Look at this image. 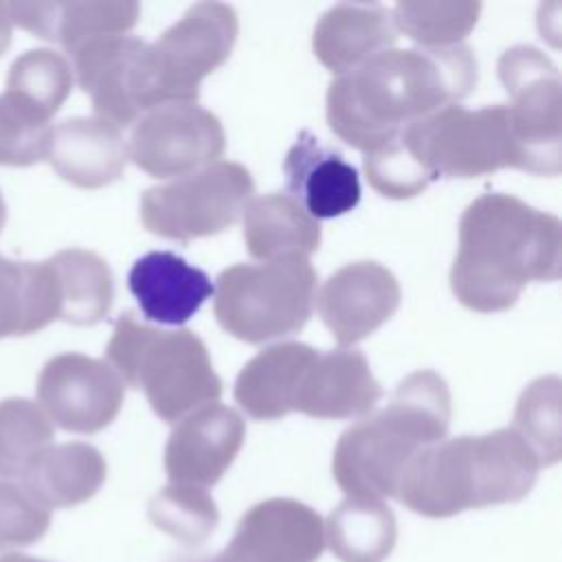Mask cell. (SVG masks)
Instances as JSON below:
<instances>
[{
	"instance_id": "obj_16",
	"label": "cell",
	"mask_w": 562,
	"mask_h": 562,
	"mask_svg": "<svg viewBox=\"0 0 562 562\" xmlns=\"http://www.w3.org/2000/svg\"><path fill=\"white\" fill-rule=\"evenodd\" d=\"M380 395L367 358L340 347L316 351L301 378L294 411L318 419H351L369 415Z\"/></svg>"
},
{
	"instance_id": "obj_38",
	"label": "cell",
	"mask_w": 562,
	"mask_h": 562,
	"mask_svg": "<svg viewBox=\"0 0 562 562\" xmlns=\"http://www.w3.org/2000/svg\"><path fill=\"white\" fill-rule=\"evenodd\" d=\"M4 222H7V204H4V198L0 193V231L4 228Z\"/></svg>"
},
{
	"instance_id": "obj_28",
	"label": "cell",
	"mask_w": 562,
	"mask_h": 562,
	"mask_svg": "<svg viewBox=\"0 0 562 562\" xmlns=\"http://www.w3.org/2000/svg\"><path fill=\"white\" fill-rule=\"evenodd\" d=\"M48 266L57 283L61 321L88 327L108 316L114 299V279L105 259L92 250L66 248L55 252Z\"/></svg>"
},
{
	"instance_id": "obj_18",
	"label": "cell",
	"mask_w": 562,
	"mask_h": 562,
	"mask_svg": "<svg viewBox=\"0 0 562 562\" xmlns=\"http://www.w3.org/2000/svg\"><path fill=\"white\" fill-rule=\"evenodd\" d=\"M143 46L138 37L101 35L68 53L77 83L90 97L97 119L119 130L140 119L132 99V75Z\"/></svg>"
},
{
	"instance_id": "obj_30",
	"label": "cell",
	"mask_w": 562,
	"mask_h": 562,
	"mask_svg": "<svg viewBox=\"0 0 562 562\" xmlns=\"http://www.w3.org/2000/svg\"><path fill=\"white\" fill-rule=\"evenodd\" d=\"M147 516L154 527L184 547L206 542L220 522L217 505L206 490L178 483L165 485L149 501Z\"/></svg>"
},
{
	"instance_id": "obj_26",
	"label": "cell",
	"mask_w": 562,
	"mask_h": 562,
	"mask_svg": "<svg viewBox=\"0 0 562 562\" xmlns=\"http://www.w3.org/2000/svg\"><path fill=\"white\" fill-rule=\"evenodd\" d=\"M59 318V296L48 261L0 255V338L26 336Z\"/></svg>"
},
{
	"instance_id": "obj_29",
	"label": "cell",
	"mask_w": 562,
	"mask_h": 562,
	"mask_svg": "<svg viewBox=\"0 0 562 562\" xmlns=\"http://www.w3.org/2000/svg\"><path fill=\"white\" fill-rule=\"evenodd\" d=\"M70 88V61L57 50L33 48L13 59L2 94L33 119L48 123L68 99Z\"/></svg>"
},
{
	"instance_id": "obj_34",
	"label": "cell",
	"mask_w": 562,
	"mask_h": 562,
	"mask_svg": "<svg viewBox=\"0 0 562 562\" xmlns=\"http://www.w3.org/2000/svg\"><path fill=\"white\" fill-rule=\"evenodd\" d=\"M50 527V509L18 481H0V551L35 544Z\"/></svg>"
},
{
	"instance_id": "obj_32",
	"label": "cell",
	"mask_w": 562,
	"mask_h": 562,
	"mask_svg": "<svg viewBox=\"0 0 562 562\" xmlns=\"http://www.w3.org/2000/svg\"><path fill=\"white\" fill-rule=\"evenodd\" d=\"M481 2H397L391 11L395 29L419 48L457 46L474 29Z\"/></svg>"
},
{
	"instance_id": "obj_31",
	"label": "cell",
	"mask_w": 562,
	"mask_h": 562,
	"mask_svg": "<svg viewBox=\"0 0 562 562\" xmlns=\"http://www.w3.org/2000/svg\"><path fill=\"white\" fill-rule=\"evenodd\" d=\"M55 428L44 411L24 397L0 402V476L18 479L53 443Z\"/></svg>"
},
{
	"instance_id": "obj_11",
	"label": "cell",
	"mask_w": 562,
	"mask_h": 562,
	"mask_svg": "<svg viewBox=\"0 0 562 562\" xmlns=\"http://www.w3.org/2000/svg\"><path fill=\"white\" fill-rule=\"evenodd\" d=\"M127 158L154 178L193 173L224 154L220 119L198 103H167L145 112L132 127Z\"/></svg>"
},
{
	"instance_id": "obj_37",
	"label": "cell",
	"mask_w": 562,
	"mask_h": 562,
	"mask_svg": "<svg viewBox=\"0 0 562 562\" xmlns=\"http://www.w3.org/2000/svg\"><path fill=\"white\" fill-rule=\"evenodd\" d=\"M0 562H48V560H40V558L26 555V553H2Z\"/></svg>"
},
{
	"instance_id": "obj_33",
	"label": "cell",
	"mask_w": 562,
	"mask_h": 562,
	"mask_svg": "<svg viewBox=\"0 0 562 562\" xmlns=\"http://www.w3.org/2000/svg\"><path fill=\"white\" fill-rule=\"evenodd\" d=\"M512 430L531 448L540 468L560 459V378H538L522 391Z\"/></svg>"
},
{
	"instance_id": "obj_14",
	"label": "cell",
	"mask_w": 562,
	"mask_h": 562,
	"mask_svg": "<svg viewBox=\"0 0 562 562\" xmlns=\"http://www.w3.org/2000/svg\"><path fill=\"white\" fill-rule=\"evenodd\" d=\"M246 439L244 417L224 404H206L182 417L165 446L169 483L213 487L235 461Z\"/></svg>"
},
{
	"instance_id": "obj_8",
	"label": "cell",
	"mask_w": 562,
	"mask_h": 562,
	"mask_svg": "<svg viewBox=\"0 0 562 562\" xmlns=\"http://www.w3.org/2000/svg\"><path fill=\"white\" fill-rule=\"evenodd\" d=\"M213 294L222 329L261 345L303 329L316 299V272L307 259L235 263L220 272Z\"/></svg>"
},
{
	"instance_id": "obj_15",
	"label": "cell",
	"mask_w": 562,
	"mask_h": 562,
	"mask_svg": "<svg viewBox=\"0 0 562 562\" xmlns=\"http://www.w3.org/2000/svg\"><path fill=\"white\" fill-rule=\"evenodd\" d=\"M400 305V283L375 261L338 268L316 294V307L340 347L356 345L382 327Z\"/></svg>"
},
{
	"instance_id": "obj_9",
	"label": "cell",
	"mask_w": 562,
	"mask_h": 562,
	"mask_svg": "<svg viewBox=\"0 0 562 562\" xmlns=\"http://www.w3.org/2000/svg\"><path fill=\"white\" fill-rule=\"evenodd\" d=\"M250 171L233 160H215L140 198L143 226L167 239L189 241L233 226L252 198Z\"/></svg>"
},
{
	"instance_id": "obj_7",
	"label": "cell",
	"mask_w": 562,
	"mask_h": 562,
	"mask_svg": "<svg viewBox=\"0 0 562 562\" xmlns=\"http://www.w3.org/2000/svg\"><path fill=\"white\" fill-rule=\"evenodd\" d=\"M237 29L233 7L198 2L154 44H145L132 75L138 114L167 103H195L200 81L231 57Z\"/></svg>"
},
{
	"instance_id": "obj_5",
	"label": "cell",
	"mask_w": 562,
	"mask_h": 562,
	"mask_svg": "<svg viewBox=\"0 0 562 562\" xmlns=\"http://www.w3.org/2000/svg\"><path fill=\"white\" fill-rule=\"evenodd\" d=\"M450 393L430 369L406 375L391 402L349 426L331 457V474L349 498H395L411 459L446 439Z\"/></svg>"
},
{
	"instance_id": "obj_10",
	"label": "cell",
	"mask_w": 562,
	"mask_h": 562,
	"mask_svg": "<svg viewBox=\"0 0 562 562\" xmlns=\"http://www.w3.org/2000/svg\"><path fill=\"white\" fill-rule=\"evenodd\" d=\"M498 77L509 94L505 105L522 147L527 171L558 176L562 165L558 68L538 48L518 44L501 55Z\"/></svg>"
},
{
	"instance_id": "obj_2",
	"label": "cell",
	"mask_w": 562,
	"mask_h": 562,
	"mask_svg": "<svg viewBox=\"0 0 562 562\" xmlns=\"http://www.w3.org/2000/svg\"><path fill=\"white\" fill-rule=\"evenodd\" d=\"M560 248L555 215L509 193H485L461 215L450 288L474 312H503L527 283L560 277Z\"/></svg>"
},
{
	"instance_id": "obj_23",
	"label": "cell",
	"mask_w": 562,
	"mask_h": 562,
	"mask_svg": "<svg viewBox=\"0 0 562 562\" xmlns=\"http://www.w3.org/2000/svg\"><path fill=\"white\" fill-rule=\"evenodd\" d=\"M314 356L316 349L305 342L266 347L241 367L235 380V402L248 417L261 422L294 413L301 378Z\"/></svg>"
},
{
	"instance_id": "obj_13",
	"label": "cell",
	"mask_w": 562,
	"mask_h": 562,
	"mask_svg": "<svg viewBox=\"0 0 562 562\" xmlns=\"http://www.w3.org/2000/svg\"><path fill=\"white\" fill-rule=\"evenodd\" d=\"M325 549V525L316 509L294 498H268L237 522L231 542L200 562H316Z\"/></svg>"
},
{
	"instance_id": "obj_21",
	"label": "cell",
	"mask_w": 562,
	"mask_h": 562,
	"mask_svg": "<svg viewBox=\"0 0 562 562\" xmlns=\"http://www.w3.org/2000/svg\"><path fill=\"white\" fill-rule=\"evenodd\" d=\"M127 285L145 318L162 325L187 323L213 294V283L204 270L167 250L136 259Z\"/></svg>"
},
{
	"instance_id": "obj_1",
	"label": "cell",
	"mask_w": 562,
	"mask_h": 562,
	"mask_svg": "<svg viewBox=\"0 0 562 562\" xmlns=\"http://www.w3.org/2000/svg\"><path fill=\"white\" fill-rule=\"evenodd\" d=\"M476 77V57L465 44L389 48L329 83L327 123L338 138L367 154L406 125L457 105Z\"/></svg>"
},
{
	"instance_id": "obj_22",
	"label": "cell",
	"mask_w": 562,
	"mask_h": 562,
	"mask_svg": "<svg viewBox=\"0 0 562 562\" xmlns=\"http://www.w3.org/2000/svg\"><path fill=\"white\" fill-rule=\"evenodd\" d=\"M397 40L391 9L382 4H336L314 29L316 59L338 77L389 50Z\"/></svg>"
},
{
	"instance_id": "obj_25",
	"label": "cell",
	"mask_w": 562,
	"mask_h": 562,
	"mask_svg": "<svg viewBox=\"0 0 562 562\" xmlns=\"http://www.w3.org/2000/svg\"><path fill=\"white\" fill-rule=\"evenodd\" d=\"M244 241L261 261L307 259L321 246V226L288 193H266L244 209Z\"/></svg>"
},
{
	"instance_id": "obj_19",
	"label": "cell",
	"mask_w": 562,
	"mask_h": 562,
	"mask_svg": "<svg viewBox=\"0 0 562 562\" xmlns=\"http://www.w3.org/2000/svg\"><path fill=\"white\" fill-rule=\"evenodd\" d=\"M59 178L79 189H99L123 176L127 145L119 127L97 116L50 125L46 156Z\"/></svg>"
},
{
	"instance_id": "obj_27",
	"label": "cell",
	"mask_w": 562,
	"mask_h": 562,
	"mask_svg": "<svg viewBox=\"0 0 562 562\" xmlns=\"http://www.w3.org/2000/svg\"><path fill=\"white\" fill-rule=\"evenodd\" d=\"M323 525L325 544L340 562H384L397 542L395 514L375 498L347 496Z\"/></svg>"
},
{
	"instance_id": "obj_17",
	"label": "cell",
	"mask_w": 562,
	"mask_h": 562,
	"mask_svg": "<svg viewBox=\"0 0 562 562\" xmlns=\"http://www.w3.org/2000/svg\"><path fill=\"white\" fill-rule=\"evenodd\" d=\"M288 195L316 222L349 213L360 202V180L340 151L301 132L283 160Z\"/></svg>"
},
{
	"instance_id": "obj_4",
	"label": "cell",
	"mask_w": 562,
	"mask_h": 562,
	"mask_svg": "<svg viewBox=\"0 0 562 562\" xmlns=\"http://www.w3.org/2000/svg\"><path fill=\"white\" fill-rule=\"evenodd\" d=\"M540 463L512 428L441 439L419 450L395 490V498L426 518H450L465 509L522 501Z\"/></svg>"
},
{
	"instance_id": "obj_6",
	"label": "cell",
	"mask_w": 562,
	"mask_h": 562,
	"mask_svg": "<svg viewBox=\"0 0 562 562\" xmlns=\"http://www.w3.org/2000/svg\"><path fill=\"white\" fill-rule=\"evenodd\" d=\"M105 358L123 384L143 389L151 411L167 424L222 395L209 349L191 329H158L125 312L114 323Z\"/></svg>"
},
{
	"instance_id": "obj_36",
	"label": "cell",
	"mask_w": 562,
	"mask_h": 562,
	"mask_svg": "<svg viewBox=\"0 0 562 562\" xmlns=\"http://www.w3.org/2000/svg\"><path fill=\"white\" fill-rule=\"evenodd\" d=\"M11 46V20L7 15L4 2H0V55Z\"/></svg>"
},
{
	"instance_id": "obj_35",
	"label": "cell",
	"mask_w": 562,
	"mask_h": 562,
	"mask_svg": "<svg viewBox=\"0 0 562 562\" xmlns=\"http://www.w3.org/2000/svg\"><path fill=\"white\" fill-rule=\"evenodd\" d=\"M50 125L0 94V165L29 167L46 156Z\"/></svg>"
},
{
	"instance_id": "obj_12",
	"label": "cell",
	"mask_w": 562,
	"mask_h": 562,
	"mask_svg": "<svg viewBox=\"0 0 562 562\" xmlns=\"http://www.w3.org/2000/svg\"><path fill=\"white\" fill-rule=\"evenodd\" d=\"M125 397V384L105 362L77 351L53 356L37 375V406L61 430L92 435L108 428Z\"/></svg>"
},
{
	"instance_id": "obj_20",
	"label": "cell",
	"mask_w": 562,
	"mask_h": 562,
	"mask_svg": "<svg viewBox=\"0 0 562 562\" xmlns=\"http://www.w3.org/2000/svg\"><path fill=\"white\" fill-rule=\"evenodd\" d=\"M11 24L57 42L66 53L92 37L123 35L140 15L138 2L90 0V2H4Z\"/></svg>"
},
{
	"instance_id": "obj_3",
	"label": "cell",
	"mask_w": 562,
	"mask_h": 562,
	"mask_svg": "<svg viewBox=\"0 0 562 562\" xmlns=\"http://www.w3.org/2000/svg\"><path fill=\"white\" fill-rule=\"evenodd\" d=\"M362 162L369 184L393 200L413 198L437 178H476L505 167L527 171L505 103L441 108L367 151Z\"/></svg>"
},
{
	"instance_id": "obj_24",
	"label": "cell",
	"mask_w": 562,
	"mask_h": 562,
	"mask_svg": "<svg viewBox=\"0 0 562 562\" xmlns=\"http://www.w3.org/2000/svg\"><path fill=\"white\" fill-rule=\"evenodd\" d=\"M105 474V459L94 446L68 441L44 448L18 483L46 509H66L90 501Z\"/></svg>"
}]
</instances>
